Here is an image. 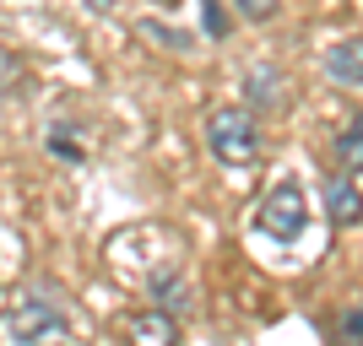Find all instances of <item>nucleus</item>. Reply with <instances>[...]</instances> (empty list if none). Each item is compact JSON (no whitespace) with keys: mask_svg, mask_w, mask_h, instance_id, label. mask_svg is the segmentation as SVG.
I'll list each match as a JSON object with an SVG mask.
<instances>
[{"mask_svg":"<svg viewBox=\"0 0 363 346\" xmlns=\"http://www.w3.org/2000/svg\"><path fill=\"white\" fill-rule=\"evenodd\" d=\"M206 146L223 168H250L260 157V114L239 103H223L206 114Z\"/></svg>","mask_w":363,"mask_h":346,"instance_id":"1","label":"nucleus"},{"mask_svg":"<svg viewBox=\"0 0 363 346\" xmlns=\"http://www.w3.org/2000/svg\"><path fill=\"white\" fill-rule=\"evenodd\" d=\"M255 227L266 233V238H277V243L303 238V227H309V200H303V184H298V179H282V184H277L272 195L260 200Z\"/></svg>","mask_w":363,"mask_h":346,"instance_id":"2","label":"nucleus"},{"mask_svg":"<svg viewBox=\"0 0 363 346\" xmlns=\"http://www.w3.org/2000/svg\"><path fill=\"white\" fill-rule=\"evenodd\" d=\"M6 335L11 341H55V335H71V319L55 308V298H16V308L6 314Z\"/></svg>","mask_w":363,"mask_h":346,"instance_id":"3","label":"nucleus"},{"mask_svg":"<svg viewBox=\"0 0 363 346\" xmlns=\"http://www.w3.org/2000/svg\"><path fill=\"white\" fill-rule=\"evenodd\" d=\"M325 217H331L336 227L363 222V190L352 184V173H331V179H325Z\"/></svg>","mask_w":363,"mask_h":346,"instance_id":"4","label":"nucleus"},{"mask_svg":"<svg viewBox=\"0 0 363 346\" xmlns=\"http://www.w3.org/2000/svg\"><path fill=\"white\" fill-rule=\"evenodd\" d=\"M325 76L336 87H363V33H352V38L325 49Z\"/></svg>","mask_w":363,"mask_h":346,"instance_id":"5","label":"nucleus"},{"mask_svg":"<svg viewBox=\"0 0 363 346\" xmlns=\"http://www.w3.org/2000/svg\"><path fill=\"white\" fill-rule=\"evenodd\" d=\"M125 335L147 341V346H163V341H179V319L168 308H141V314H125Z\"/></svg>","mask_w":363,"mask_h":346,"instance_id":"6","label":"nucleus"},{"mask_svg":"<svg viewBox=\"0 0 363 346\" xmlns=\"http://www.w3.org/2000/svg\"><path fill=\"white\" fill-rule=\"evenodd\" d=\"M336 157L347 173H363V114H352L342 130H336Z\"/></svg>","mask_w":363,"mask_h":346,"instance_id":"7","label":"nucleus"},{"mask_svg":"<svg viewBox=\"0 0 363 346\" xmlns=\"http://www.w3.org/2000/svg\"><path fill=\"white\" fill-rule=\"evenodd\" d=\"M152 298H157V308H168V303H174V308H190V298H184V282H179V271H168V265H157V271H152Z\"/></svg>","mask_w":363,"mask_h":346,"instance_id":"8","label":"nucleus"},{"mask_svg":"<svg viewBox=\"0 0 363 346\" xmlns=\"http://www.w3.org/2000/svg\"><path fill=\"white\" fill-rule=\"evenodd\" d=\"M141 33H147L157 49H174V54H190V33L179 28H163V22H141Z\"/></svg>","mask_w":363,"mask_h":346,"instance_id":"9","label":"nucleus"},{"mask_svg":"<svg viewBox=\"0 0 363 346\" xmlns=\"http://www.w3.org/2000/svg\"><path fill=\"white\" fill-rule=\"evenodd\" d=\"M201 22H206V33H212V38H228V16H223V6H217V0H201Z\"/></svg>","mask_w":363,"mask_h":346,"instance_id":"10","label":"nucleus"},{"mask_svg":"<svg viewBox=\"0 0 363 346\" xmlns=\"http://www.w3.org/2000/svg\"><path fill=\"white\" fill-rule=\"evenodd\" d=\"M239 6V16H250V22H272L277 16V0H233Z\"/></svg>","mask_w":363,"mask_h":346,"instance_id":"11","label":"nucleus"},{"mask_svg":"<svg viewBox=\"0 0 363 346\" xmlns=\"http://www.w3.org/2000/svg\"><path fill=\"white\" fill-rule=\"evenodd\" d=\"M336 335L342 341H363V308H347V314L336 319Z\"/></svg>","mask_w":363,"mask_h":346,"instance_id":"12","label":"nucleus"}]
</instances>
